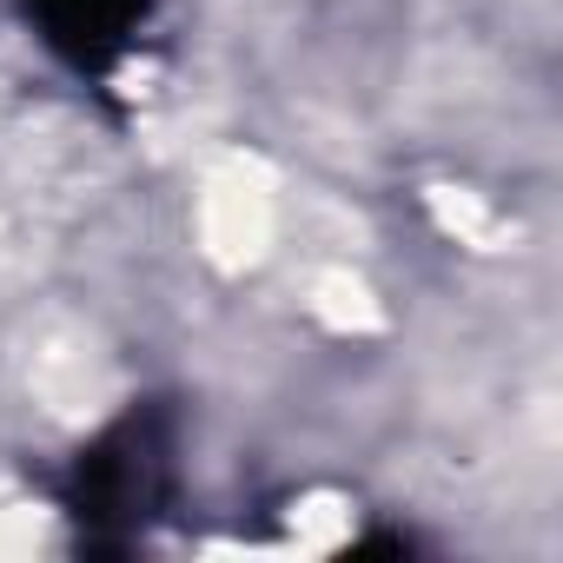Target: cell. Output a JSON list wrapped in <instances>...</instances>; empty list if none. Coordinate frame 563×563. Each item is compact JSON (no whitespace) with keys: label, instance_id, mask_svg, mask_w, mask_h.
I'll list each match as a JSON object with an SVG mask.
<instances>
[{"label":"cell","instance_id":"2","mask_svg":"<svg viewBox=\"0 0 563 563\" xmlns=\"http://www.w3.org/2000/svg\"><path fill=\"white\" fill-rule=\"evenodd\" d=\"M21 8L60 60H74L80 74H100L107 60L126 54L153 0H21Z\"/></svg>","mask_w":563,"mask_h":563},{"label":"cell","instance_id":"1","mask_svg":"<svg viewBox=\"0 0 563 563\" xmlns=\"http://www.w3.org/2000/svg\"><path fill=\"white\" fill-rule=\"evenodd\" d=\"M159 471H166V444L153 418H126L107 444L80 457L74 504L80 517H140L146 504H159Z\"/></svg>","mask_w":563,"mask_h":563}]
</instances>
